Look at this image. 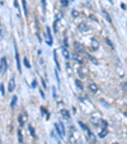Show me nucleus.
<instances>
[{"instance_id": "obj_3", "label": "nucleus", "mask_w": 127, "mask_h": 144, "mask_svg": "<svg viewBox=\"0 0 127 144\" xmlns=\"http://www.w3.org/2000/svg\"><path fill=\"white\" fill-rule=\"evenodd\" d=\"M6 59L5 57H3L1 59V63H0V74L1 73H4V70H6Z\"/></svg>"}, {"instance_id": "obj_24", "label": "nucleus", "mask_w": 127, "mask_h": 144, "mask_svg": "<svg viewBox=\"0 0 127 144\" xmlns=\"http://www.w3.org/2000/svg\"><path fill=\"white\" fill-rule=\"evenodd\" d=\"M122 87H123V89H127V83L123 82V83H122Z\"/></svg>"}, {"instance_id": "obj_27", "label": "nucleus", "mask_w": 127, "mask_h": 144, "mask_svg": "<svg viewBox=\"0 0 127 144\" xmlns=\"http://www.w3.org/2000/svg\"><path fill=\"white\" fill-rule=\"evenodd\" d=\"M113 144H119V143H113Z\"/></svg>"}, {"instance_id": "obj_22", "label": "nucleus", "mask_w": 127, "mask_h": 144, "mask_svg": "<svg viewBox=\"0 0 127 144\" xmlns=\"http://www.w3.org/2000/svg\"><path fill=\"white\" fill-rule=\"evenodd\" d=\"M24 65H26L27 68H29V66H31V65H29V63H28V60H27V59H24Z\"/></svg>"}, {"instance_id": "obj_4", "label": "nucleus", "mask_w": 127, "mask_h": 144, "mask_svg": "<svg viewBox=\"0 0 127 144\" xmlns=\"http://www.w3.org/2000/svg\"><path fill=\"white\" fill-rule=\"evenodd\" d=\"M46 37H47V45H52V36H51V31H50V28L47 27L46 29Z\"/></svg>"}, {"instance_id": "obj_7", "label": "nucleus", "mask_w": 127, "mask_h": 144, "mask_svg": "<svg viewBox=\"0 0 127 144\" xmlns=\"http://www.w3.org/2000/svg\"><path fill=\"white\" fill-rule=\"evenodd\" d=\"M14 84H15V82H14V78H12L10 82H9V87H8L9 92H13V90H14Z\"/></svg>"}, {"instance_id": "obj_14", "label": "nucleus", "mask_w": 127, "mask_h": 144, "mask_svg": "<svg viewBox=\"0 0 127 144\" xmlns=\"http://www.w3.org/2000/svg\"><path fill=\"white\" fill-rule=\"evenodd\" d=\"M15 103H17V97L14 96L13 100H12V107H14V106H15Z\"/></svg>"}, {"instance_id": "obj_20", "label": "nucleus", "mask_w": 127, "mask_h": 144, "mask_svg": "<svg viewBox=\"0 0 127 144\" xmlns=\"http://www.w3.org/2000/svg\"><path fill=\"white\" fill-rule=\"evenodd\" d=\"M106 42H107V43H108V45H109V46H111V47H112V49H113V43H112V42H111V41H109V40H108V38H107V40H106Z\"/></svg>"}, {"instance_id": "obj_26", "label": "nucleus", "mask_w": 127, "mask_h": 144, "mask_svg": "<svg viewBox=\"0 0 127 144\" xmlns=\"http://www.w3.org/2000/svg\"><path fill=\"white\" fill-rule=\"evenodd\" d=\"M108 1H109V3H111V4H112V3H113V0H108Z\"/></svg>"}, {"instance_id": "obj_18", "label": "nucleus", "mask_w": 127, "mask_h": 144, "mask_svg": "<svg viewBox=\"0 0 127 144\" xmlns=\"http://www.w3.org/2000/svg\"><path fill=\"white\" fill-rule=\"evenodd\" d=\"M61 4H62L64 6H68V5H69V1H68V0H61Z\"/></svg>"}, {"instance_id": "obj_15", "label": "nucleus", "mask_w": 127, "mask_h": 144, "mask_svg": "<svg viewBox=\"0 0 127 144\" xmlns=\"http://www.w3.org/2000/svg\"><path fill=\"white\" fill-rule=\"evenodd\" d=\"M75 83H76V86H78L80 89H83V84H81V82H80V80H75Z\"/></svg>"}, {"instance_id": "obj_8", "label": "nucleus", "mask_w": 127, "mask_h": 144, "mask_svg": "<svg viewBox=\"0 0 127 144\" xmlns=\"http://www.w3.org/2000/svg\"><path fill=\"white\" fill-rule=\"evenodd\" d=\"M75 49H76V50H78L79 52H83V54H84V47H83V46H81V45H80V43H78V42L75 43Z\"/></svg>"}, {"instance_id": "obj_6", "label": "nucleus", "mask_w": 127, "mask_h": 144, "mask_svg": "<svg viewBox=\"0 0 127 144\" xmlns=\"http://www.w3.org/2000/svg\"><path fill=\"white\" fill-rule=\"evenodd\" d=\"M89 89H90L93 93H97L98 92V86H97L95 83H89Z\"/></svg>"}, {"instance_id": "obj_12", "label": "nucleus", "mask_w": 127, "mask_h": 144, "mask_svg": "<svg viewBox=\"0 0 127 144\" xmlns=\"http://www.w3.org/2000/svg\"><path fill=\"white\" fill-rule=\"evenodd\" d=\"M15 59H17V64H18V72L20 73V63H19V55L18 54L15 55Z\"/></svg>"}, {"instance_id": "obj_17", "label": "nucleus", "mask_w": 127, "mask_h": 144, "mask_svg": "<svg viewBox=\"0 0 127 144\" xmlns=\"http://www.w3.org/2000/svg\"><path fill=\"white\" fill-rule=\"evenodd\" d=\"M18 139H19V143L23 142V138H22V133L20 131H18Z\"/></svg>"}, {"instance_id": "obj_1", "label": "nucleus", "mask_w": 127, "mask_h": 144, "mask_svg": "<svg viewBox=\"0 0 127 144\" xmlns=\"http://www.w3.org/2000/svg\"><path fill=\"white\" fill-rule=\"evenodd\" d=\"M55 129H56V131L58 133L60 136H65V127H64L62 123H56L55 124Z\"/></svg>"}, {"instance_id": "obj_11", "label": "nucleus", "mask_w": 127, "mask_h": 144, "mask_svg": "<svg viewBox=\"0 0 127 144\" xmlns=\"http://www.w3.org/2000/svg\"><path fill=\"white\" fill-rule=\"evenodd\" d=\"M108 134V131H107V129H103V130L99 133V136H100V138H104V136H106Z\"/></svg>"}, {"instance_id": "obj_2", "label": "nucleus", "mask_w": 127, "mask_h": 144, "mask_svg": "<svg viewBox=\"0 0 127 144\" xmlns=\"http://www.w3.org/2000/svg\"><path fill=\"white\" fill-rule=\"evenodd\" d=\"M78 29H79V31L80 32H86L88 31V29H89V26L85 23V22H80V23H79V26H78Z\"/></svg>"}, {"instance_id": "obj_21", "label": "nucleus", "mask_w": 127, "mask_h": 144, "mask_svg": "<svg viewBox=\"0 0 127 144\" xmlns=\"http://www.w3.org/2000/svg\"><path fill=\"white\" fill-rule=\"evenodd\" d=\"M79 16V13L76 10H72V17H78Z\"/></svg>"}, {"instance_id": "obj_13", "label": "nucleus", "mask_w": 127, "mask_h": 144, "mask_svg": "<svg viewBox=\"0 0 127 144\" xmlns=\"http://www.w3.org/2000/svg\"><path fill=\"white\" fill-rule=\"evenodd\" d=\"M92 47H93V49H98V42H97L95 40L92 41Z\"/></svg>"}, {"instance_id": "obj_9", "label": "nucleus", "mask_w": 127, "mask_h": 144, "mask_svg": "<svg viewBox=\"0 0 127 144\" xmlns=\"http://www.w3.org/2000/svg\"><path fill=\"white\" fill-rule=\"evenodd\" d=\"M61 115H62V117H65V119H70V115H69L68 110H61Z\"/></svg>"}, {"instance_id": "obj_25", "label": "nucleus", "mask_w": 127, "mask_h": 144, "mask_svg": "<svg viewBox=\"0 0 127 144\" xmlns=\"http://www.w3.org/2000/svg\"><path fill=\"white\" fill-rule=\"evenodd\" d=\"M42 5H43V6H46V0H42Z\"/></svg>"}, {"instance_id": "obj_23", "label": "nucleus", "mask_w": 127, "mask_h": 144, "mask_svg": "<svg viewBox=\"0 0 127 144\" xmlns=\"http://www.w3.org/2000/svg\"><path fill=\"white\" fill-rule=\"evenodd\" d=\"M0 90H1V94H5V93H4V86H3V84L0 86Z\"/></svg>"}, {"instance_id": "obj_5", "label": "nucleus", "mask_w": 127, "mask_h": 144, "mask_svg": "<svg viewBox=\"0 0 127 144\" xmlns=\"http://www.w3.org/2000/svg\"><path fill=\"white\" fill-rule=\"evenodd\" d=\"M72 57L75 59L79 64H84V57H83V56H80L79 54H74V55H72Z\"/></svg>"}, {"instance_id": "obj_10", "label": "nucleus", "mask_w": 127, "mask_h": 144, "mask_svg": "<svg viewBox=\"0 0 127 144\" xmlns=\"http://www.w3.org/2000/svg\"><path fill=\"white\" fill-rule=\"evenodd\" d=\"M102 13H103V16L106 17V19H107V22H109V23H112V19H111V17H109V14L106 12V10H102Z\"/></svg>"}, {"instance_id": "obj_19", "label": "nucleus", "mask_w": 127, "mask_h": 144, "mask_svg": "<svg viewBox=\"0 0 127 144\" xmlns=\"http://www.w3.org/2000/svg\"><path fill=\"white\" fill-rule=\"evenodd\" d=\"M29 131H31V135H32V136H34V135H36V134H34V130H33V127H32V126H29Z\"/></svg>"}, {"instance_id": "obj_16", "label": "nucleus", "mask_w": 127, "mask_h": 144, "mask_svg": "<svg viewBox=\"0 0 127 144\" xmlns=\"http://www.w3.org/2000/svg\"><path fill=\"white\" fill-rule=\"evenodd\" d=\"M62 54H64V56H65L66 59L69 57V54H68V50H66V49H64V50H62Z\"/></svg>"}]
</instances>
